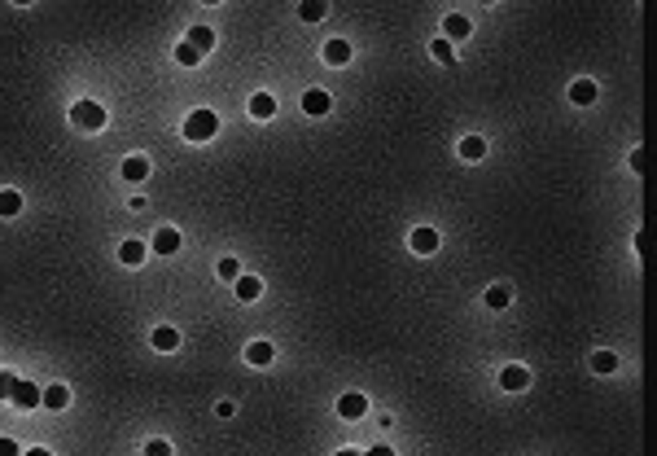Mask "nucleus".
I'll return each mask as SVG.
<instances>
[{"label": "nucleus", "mask_w": 657, "mask_h": 456, "mask_svg": "<svg viewBox=\"0 0 657 456\" xmlns=\"http://www.w3.org/2000/svg\"><path fill=\"white\" fill-rule=\"evenodd\" d=\"M250 114H254V119H272V114H276V101H272L268 92H254V97H250Z\"/></svg>", "instance_id": "14"}, {"label": "nucleus", "mask_w": 657, "mask_h": 456, "mask_svg": "<svg viewBox=\"0 0 657 456\" xmlns=\"http://www.w3.org/2000/svg\"><path fill=\"white\" fill-rule=\"evenodd\" d=\"M570 101L574 106H591L596 101V84H591V79H574L570 84Z\"/></svg>", "instance_id": "7"}, {"label": "nucleus", "mask_w": 657, "mask_h": 456, "mask_svg": "<svg viewBox=\"0 0 657 456\" xmlns=\"http://www.w3.org/2000/svg\"><path fill=\"white\" fill-rule=\"evenodd\" d=\"M500 386H504V390H526V386H530V373H526L521 364H508V369L500 373Z\"/></svg>", "instance_id": "4"}, {"label": "nucleus", "mask_w": 657, "mask_h": 456, "mask_svg": "<svg viewBox=\"0 0 657 456\" xmlns=\"http://www.w3.org/2000/svg\"><path fill=\"white\" fill-rule=\"evenodd\" d=\"M119 259H123V264H140V259H145V246H140V241H123V246H119Z\"/></svg>", "instance_id": "23"}, {"label": "nucleus", "mask_w": 657, "mask_h": 456, "mask_svg": "<svg viewBox=\"0 0 657 456\" xmlns=\"http://www.w3.org/2000/svg\"><path fill=\"white\" fill-rule=\"evenodd\" d=\"M324 62H328V66H347V62H351V44L347 40H328L324 44Z\"/></svg>", "instance_id": "6"}, {"label": "nucleus", "mask_w": 657, "mask_h": 456, "mask_svg": "<svg viewBox=\"0 0 657 456\" xmlns=\"http://www.w3.org/2000/svg\"><path fill=\"white\" fill-rule=\"evenodd\" d=\"M324 13H328V5H324V0H303V9H298V18H303V22H320V18H324Z\"/></svg>", "instance_id": "19"}, {"label": "nucleus", "mask_w": 657, "mask_h": 456, "mask_svg": "<svg viewBox=\"0 0 657 456\" xmlns=\"http://www.w3.org/2000/svg\"><path fill=\"white\" fill-rule=\"evenodd\" d=\"M40 404H44V408H53V413H62L66 404H71V390H66V386H48L44 395H40Z\"/></svg>", "instance_id": "10"}, {"label": "nucleus", "mask_w": 657, "mask_h": 456, "mask_svg": "<svg viewBox=\"0 0 657 456\" xmlns=\"http://www.w3.org/2000/svg\"><path fill=\"white\" fill-rule=\"evenodd\" d=\"M486 307H491V312L508 307V285H491V290H486Z\"/></svg>", "instance_id": "24"}, {"label": "nucleus", "mask_w": 657, "mask_h": 456, "mask_svg": "<svg viewBox=\"0 0 657 456\" xmlns=\"http://www.w3.org/2000/svg\"><path fill=\"white\" fill-rule=\"evenodd\" d=\"M460 158H469V162L486 158V141L482 136H465V141H460Z\"/></svg>", "instance_id": "13"}, {"label": "nucleus", "mask_w": 657, "mask_h": 456, "mask_svg": "<svg viewBox=\"0 0 657 456\" xmlns=\"http://www.w3.org/2000/svg\"><path fill=\"white\" fill-rule=\"evenodd\" d=\"M40 395H44V390L36 382H18V386H13V404H18V408H36Z\"/></svg>", "instance_id": "5"}, {"label": "nucleus", "mask_w": 657, "mask_h": 456, "mask_svg": "<svg viewBox=\"0 0 657 456\" xmlns=\"http://www.w3.org/2000/svg\"><path fill=\"white\" fill-rule=\"evenodd\" d=\"M22 456H53V452H44V448H31V452H22Z\"/></svg>", "instance_id": "32"}, {"label": "nucleus", "mask_w": 657, "mask_h": 456, "mask_svg": "<svg viewBox=\"0 0 657 456\" xmlns=\"http://www.w3.org/2000/svg\"><path fill=\"white\" fill-rule=\"evenodd\" d=\"M123 176H127V180H145V176H150V162H145V158H127L123 162Z\"/></svg>", "instance_id": "21"}, {"label": "nucleus", "mask_w": 657, "mask_h": 456, "mask_svg": "<svg viewBox=\"0 0 657 456\" xmlns=\"http://www.w3.org/2000/svg\"><path fill=\"white\" fill-rule=\"evenodd\" d=\"M338 456H359V452H351V448H347V452H338Z\"/></svg>", "instance_id": "33"}, {"label": "nucleus", "mask_w": 657, "mask_h": 456, "mask_svg": "<svg viewBox=\"0 0 657 456\" xmlns=\"http://www.w3.org/2000/svg\"><path fill=\"white\" fill-rule=\"evenodd\" d=\"M189 44L197 48V53H210V48H215V31H210V27H193L189 31Z\"/></svg>", "instance_id": "12"}, {"label": "nucleus", "mask_w": 657, "mask_h": 456, "mask_svg": "<svg viewBox=\"0 0 657 456\" xmlns=\"http://www.w3.org/2000/svg\"><path fill=\"white\" fill-rule=\"evenodd\" d=\"M430 53H434L438 62H452V57H456V53H452V44H447V40H434V44H430Z\"/></svg>", "instance_id": "27"}, {"label": "nucleus", "mask_w": 657, "mask_h": 456, "mask_svg": "<svg viewBox=\"0 0 657 456\" xmlns=\"http://www.w3.org/2000/svg\"><path fill=\"white\" fill-rule=\"evenodd\" d=\"M364 456H394V452H390L386 443H377V448H373V452H364Z\"/></svg>", "instance_id": "31"}, {"label": "nucleus", "mask_w": 657, "mask_h": 456, "mask_svg": "<svg viewBox=\"0 0 657 456\" xmlns=\"http://www.w3.org/2000/svg\"><path fill=\"white\" fill-rule=\"evenodd\" d=\"M303 110H307V114H316V119H320V114H328V92H320V88L303 92Z\"/></svg>", "instance_id": "11"}, {"label": "nucleus", "mask_w": 657, "mask_h": 456, "mask_svg": "<svg viewBox=\"0 0 657 456\" xmlns=\"http://www.w3.org/2000/svg\"><path fill=\"white\" fill-rule=\"evenodd\" d=\"M245 360L250 364H272V342H250V351H245Z\"/></svg>", "instance_id": "18"}, {"label": "nucleus", "mask_w": 657, "mask_h": 456, "mask_svg": "<svg viewBox=\"0 0 657 456\" xmlns=\"http://www.w3.org/2000/svg\"><path fill=\"white\" fill-rule=\"evenodd\" d=\"M0 456H22V452H18V443H13V439H0Z\"/></svg>", "instance_id": "30"}, {"label": "nucleus", "mask_w": 657, "mask_h": 456, "mask_svg": "<svg viewBox=\"0 0 657 456\" xmlns=\"http://www.w3.org/2000/svg\"><path fill=\"white\" fill-rule=\"evenodd\" d=\"M13 386H18V378H13V373H0V399H13Z\"/></svg>", "instance_id": "28"}, {"label": "nucleus", "mask_w": 657, "mask_h": 456, "mask_svg": "<svg viewBox=\"0 0 657 456\" xmlns=\"http://www.w3.org/2000/svg\"><path fill=\"white\" fill-rule=\"evenodd\" d=\"M154 347L158 351H175L180 347V334L171 329V325H162V329H154Z\"/></svg>", "instance_id": "16"}, {"label": "nucleus", "mask_w": 657, "mask_h": 456, "mask_svg": "<svg viewBox=\"0 0 657 456\" xmlns=\"http://www.w3.org/2000/svg\"><path fill=\"white\" fill-rule=\"evenodd\" d=\"M154 250L158 255H175L180 250V233H175V228H158V233H154Z\"/></svg>", "instance_id": "8"}, {"label": "nucleus", "mask_w": 657, "mask_h": 456, "mask_svg": "<svg viewBox=\"0 0 657 456\" xmlns=\"http://www.w3.org/2000/svg\"><path fill=\"white\" fill-rule=\"evenodd\" d=\"M591 369H596V373H614L618 369V355L614 351H596V355H591Z\"/></svg>", "instance_id": "22"}, {"label": "nucleus", "mask_w": 657, "mask_h": 456, "mask_svg": "<svg viewBox=\"0 0 657 456\" xmlns=\"http://www.w3.org/2000/svg\"><path fill=\"white\" fill-rule=\"evenodd\" d=\"M175 62H185V66H197V62H202V53H197V48H193V44L185 40V44L175 48Z\"/></svg>", "instance_id": "25"}, {"label": "nucleus", "mask_w": 657, "mask_h": 456, "mask_svg": "<svg viewBox=\"0 0 657 456\" xmlns=\"http://www.w3.org/2000/svg\"><path fill=\"white\" fill-rule=\"evenodd\" d=\"M442 31H447V44H452V40H465V36H469V18H460V13H452V18L442 22Z\"/></svg>", "instance_id": "17"}, {"label": "nucleus", "mask_w": 657, "mask_h": 456, "mask_svg": "<svg viewBox=\"0 0 657 456\" xmlns=\"http://www.w3.org/2000/svg\"><path fill=\"white\" fill-rule=\"evenodd\" d=\"M338 413L347 417V421H359V417L368 413V399H364V395H342V399H338Z\"/></svg>", "instance_id": "3"}, {"label": "nucleus", "mask_w": 657, "mask_h": 456, "mask_svg": "<svg viewBox=\"0 0 657 456\" xmlns=\"http://www.w3.org/2000/svg\"><path fill=\"white\" fill-rule=\"evenodd\" d=\"M22 211V193H13V189H0V215H18Z\"/></svg>", "instance_id": "15"}, {"label": "nucleus", "mask_w": 657, "mask_h": 456, "mask_svg": "<svg viewBox=\"0 0 657 456\" xmlns=\"http://www.w3.org/2000/svg\"><path fill=\"white\" fill-rule=\"evenodd\" d=\"M215 132H219L215 110H193L189 119H185V141H210Z\"/></svg>", "instance_id": "1"}, {"label": "nucleus", "mask_w": 657, "mask_h": 456, "mask_svg": "<svg viewBox=\"0 0 657 456\" xmlns=\"http://www.w3.org/2000/svg\"><path fill=\"white\" fill-rule=\"evenodd\" d=\"M145 456H171V443L167 439H150V443H145Z\"/></svg>", "instance_id": "26"}, {"label": "nucleus", "mask_w": 657, "mask_h": 456, "mask_svg": "<svg viewBox=\"0 0 657 456\" xmlns=\"http://www.w3.org/2000/svg\"><path fill=\"white\" fill-rule=\"evenodd\" d=\"M219 276H228V281H237V276H241L237 259H219Z\"/></svg>", "instance_id": "29"}, {"label": "nucleus", "mask_w": 657, "mask_h": 456, "mask_svg": "<svg viewBox=\"0 0 657 456\" xmlns=\"http://www.w3.org/2000/svg\"><path fill=\"white\" fill-rule=\"evenodd\" d=\"M412 250L417 255H434L438 250V233H434V228H417V233H412Z\"/></svg>", "instance_id": "9"}, {"label": "nucleus", "mask_w": 657, "mask_h": 456, "mask_svg": "<svg viewBox=\"0 0 657 456\" xmlns=\"http://www.w3.org/2000/svg\"><path fill=\"white\" fill-rule=\"evenodd\" d=\"M263 294V285L254 281V276H237V299L241 303H250V299H259Z\"/></svg>", "instance_id": "20"}, {"label": "nucleus", "mask_w": 657, "mask_h": 456, "mask_svg": "<svg viewBox=\"0 0 657 456\" xmlns=\"http://www.w3.org/2000/svg\"><path fill=\"white\" fill-rule=\"evenodd\" d=\"M71 119H75V127H84V132H96V127H106V106L79 101V106H71Z\"/></svg>", "instance_id": "2"}]
</instances>
